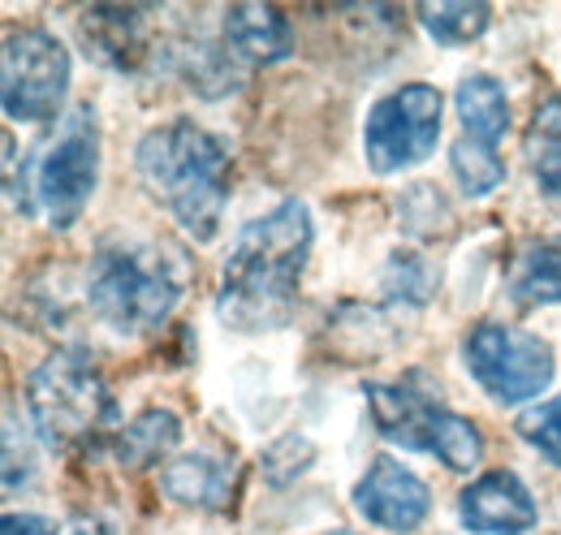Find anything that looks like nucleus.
Returning a JSON list of instances; mask_svg holds the SVG:
<instances>
[{"label": "nucleus", "mask_w": 561, "mask_h": 535, "mask_svg": "<svg viewBox=\"0 0 561 535\" xmlns=\"http://www.w3.org/2000/svg\"><path fill=\"white\" fill-rule=\"evenodd\" d=\"M178 436H182L178 414L151 406V410H142L139 419H130V423L117 432V463L130 470L151 467L160 454H169V449L178 445Z\"/></svg>", "instance_id": "f3484780"}, {"label": "nucleus", "mask_w": 561, "mask_h": 535, "mask_svg": "<svg viewBox=\"0 0 561 535\" xmlns=\"http://www.w3.org/2000/svg\"><path fill=\"white\" fill-rule=\"evenodd\" d=\"M151 9H91L82 13V44L108 69H139L151 44Z\"/></svg>", "instance_id": "f8f14e48"}, {"label": "nucleus", "mask_w": 561, "mask_h": 535, "mask_svg": "<svg viewBox=\"0 0 561 535\" xmlns=\"http://www.w3.org/2000/svg\"><path fill=\"white\" fill-rule=\"evenodd\" d=\"M518 432L527 445H536L553 467H561V394L518 414Z\"/></svg>", "instance_id": "412c9836"}, {"label": "nucleus", "mask_w": 561, "mask_h": 535, "mask_svg": "<svg viewBox=\"0 0 561 535\" xmlns=\"http://www.w3.org/2000/svg\"><path fill=\"white\" fill-rule=\"evenodd\" d=\"M142 191L160 203L195 242H211L229 203V156L204 126L178 117L139 138L135 151Z\"/></svg>", "instance_id": "f03ea898"}, {"label": "nucleus", "mask_w": 561, "mask_h": 535, "mask_svg": "<svg viewBox=\"0 0 561 535\" xmlns=\"http://www.w3.org/2000/svg\"><path fill=\"white\" fill-rule=\"evenodd\" d=\"M70 535H117L108 523H95V519H82V523H73Z\"/></svg>", "instance_id": "5701e85b"}, {"label": "nucleus", "mask_w": 561, "mask_h": 535, "mask_svg": "<svg viewBox=\"0 0 561 535\" xmlns=\"http://www.w3.org/2000/svg\"><path fill=\"white\" fill-rule=\"evenodd\" d=\"M311 212L285 200L268 216L242 225L229 260L220 268L216 316L238 333H268L294 316L302 268L311 255Z\"/></svg>", "instance_id": "f257e3e1"}, {"label": "nucleus", "mask_w": 561, "mask_h": 535, "mask_svg": "<svg viewBox=\"0 0 561 535\" xmlns=\"http://www.w3.org/2000/svg\"><path fill=\"white\" fill-rule=\"evenodd\" d=\"M445 117V95L427 82H411L376 100L363 126V156L376 173H402L432 156Z\"/></svg>", "instance_id": "1a4fd4ad"}, {"label": "nucleus", "mask_w": 561, "mask_h": 535, "mask_svg": "<svg viewBox=\"0 0 561 535\" xmlns=\"http://www.w3.org/2000/svg\"><path fill=\"white\" fill-rule=\"evenodd\" d=\"M371 401V419L380 428V436H389L393 445L420 449L440 458L449 470H476L484 458V436L471 419L454 414L449 406L432 398L420 380H402V385H367Z\"/></svg>", "instance_id": "39448f33"}, {"label": "nucleus", "mask_w": 561, "mask_h": 535, "mask_svg": "<svg viewBox=\"0 0 561 535\" xmlns=\"http://www.w3.org/2000/svg\"><path fill=\"white\" fill-rule=\"evenodd\" d=\"M458 519L476 535H523L536 527V497L514 470H489L462 488Z\"/></svg>", "instance_id": "9b49d317"}, {"label": "nucleus", "mask_w": 561, "mask_h": 535, "mask_svg": "<svg viewBox=\"0 0 561 535\" xmlns=\"http://www.w3.org/2000/svg\"><path fill=\"white\" fill-rule=\"evenodd\" d=\"M329 535H351V532H329Z\"/></svg>", "instance_id": "b1692460"}, {"label": "nucleus", "mask_w": 561, "mask_h": 535, "mask_svg": "<svg viewBox=\"0 0 561 535\" xmlns=\"http://www.w3.org/2000/svg\"><path fill=\"white\" fill-rule=\"evenodd\" d=\"M26 401L39 436L53 449H87L104 441V432L117 423L108 380L78 350L48 354L26 380Z\"/></svg>", "instance_id": "20e7f679"}, {"label": "nucleus", "mask_w": 561, "mask_h": 535, "mask_svg": "<svg viewBox=\"0 0 561 535\" xmlns=\"http://www.w3.org/2000/svg\"><path fill=\"white\" fill-rule=\"evenodd\" d=\"M510 303L523 307V311H536V307H553L561 303V234L558 238H540L531 242L518 264L510 272V285H505Z\"/></svg>", "instance_id": "2eb2a0df"}, {"label": "nucleus", "mask_w": 561, "mask_h": 535, "mask_svg": "<svg viewBox=\"0 0 561 535\" xmlns=\"http://www.w3.org/2000/svg\"><path fill=\"white\" fill-rule=\"evenodd\" d=\"M458 117H462V130L480 143L496 147L505 134H510V100H505V87L492 78V73H471L458 82Z\"/></svg>", "instance_id": "dca6fc26"}, {"label": "nucleus", "mask_w": 561, "mask_h": 535, "mask_svg": "<svg viewBox=\"0 0 561 535\" xmlns=\"http://www.w3.org/2000/svg\"><path fill=\"white\" fill-rule=\"evenodd\" d=\"M225 44L251 66H268L294 53V31L273 4H233L225 9Z\"/></svg>", "instance_id": "ddd939ff"}, {"label": "nucleus", "mask_w": 561, "mask_h": 535, "mask_svg": "<svg viewBox=\"0 0 561 535\" xmlns=\"http://www.w3.org/2000/svg\"><path fill=\"white\" fill-rule=\"evenodd\" d=\"M70 91V53L57 35L22 26L4 35L0 100L9 122H53Z\"/></svg>", "instance_id": "0eeeda50"}, {"label": "nucleus", "mask_w": 561, "mask_h": 535, "mask_svg": "<svg viewBox=\"0 0 561 535\" xmlns=\"http://www.w3.org/2000/svg\"><path fill=\"white\" fill-rule=\"evenodd\" d=\"M354 510L385 527L393 535H411L423 527L427 510H432V492L415 470H407L398 458H376L371 467L363 470V479L354 483Z\"/></svg>", "instance_id": "9d476101"}, {"label": "nucleus", "mask_w": 561, "mask_h": 535, "mask_svg": "<svg viewBox=\"0 0 561 535\" xmlns=\"http://www.w3.org/2000/svg\"><path fill=\"white\" fill-rule=\"evenodd\" d=\"M160 488L178 505L220 514L229 505V492H233V470L220 458H208V454H186V458H178V463L160 470Z\"/></svg>", "instance_id": "4468645a"}, {"label": "nucleus", "mask_w": 561, "mask_h": 535, "mask_svg": "<svg viewBox=\"0 0 561 535\" xmlns=\"http://www.w3.org/2000/svg\"><path fill=\"white\" fill-rule=\"evenodd\" d=\"M186 255L164 242H108L87 268V303L104 329L156 333L186 294Z\"/></svg>", "instance_id": "7ed1b4c3"}, {"label": "nucleus", "mask_w": 561, "mask_h": 535, "mask_svg": "<svg viewBox=\"0 0 561 535\" xmlns=\"http://www.w3.org/2000/svg\"><path fill=\"white\" fill-rule=\"evenodd\" d=\"M449 164H454L458 186H462L471 200H480V195L496 191V186H501V178H505V164H501L496 147L480 143V138H471V134H462V138L454 143Z\"/></svg>", "instance_id": "aec40b11"}, {"label": "nucleus", "mask_w": 561, "mask_h": 535, "mask_svg": "<svg viewBox=\"0 0 561 535\" xmlns=\"http://www.w3.org/2000/svg\"><path fill=\"white\" fill-rule=\"evenodd\" d=\"M100 182V126L87 104H78L57 126L31 169V207L48 216L53 229H70Z\"/></svg>", "instance_id": "423d86ee"}, {"label": "nucleus", "mask_w": 561, "mask_h": 535, "mask_svg": "<svg viewBox=\"0 0 561 535\" xmlns=\"http://www.w3.org/2000/svg\"><path fill=\"white\" fill-rule=\"evenodd\" d=\"M527 164L540 195L561 212V100H549L527 134Z\"/></svg>", "instance_id": "a211bd4d"}, {"label": "nucleus", "mask_w": 561, "mask_h": 535, "mask_svg": "<svg viewBox=\"0 0 561 535\" xmlns=\"http://www.w3.org/2000/svg\"><path fill=\"white\" fill-rule=\"evenodd\" d=\"M492 9L484 0H440V4H420V22L423 31L436 39V44H471L489 31Z\"/></svg>", "instance_id": "6ab92c4d"}, {"label": "nucleus", "mask_w": 561, "mask_h": 535, "mask_svg": "<svg viewBox=\"0 0 561 535\" xmlns=\"http://www.w3.org/2000/svg\"><path fill=\"white\" fill-rule=\"evenodd\" d=\"M0 535H57V527L44 514H4Z\"/></svg>", "instance_id": "4be33fe9"}, {"label": "nucleus", "mask_w": 561, "mask_h": 535, "mask_svg": "<svg viewBox=\"0 0 561 535\" xmlns=\"http://www.w3.org/2000/svg\"><path fill=\"white\" fill-rule=\"evenodd\" d=\"M462 358L484 394L501 406L540 398L553 380V345L545 337L510 329V325H476L462 341Z\"/></svg>", "instance_id": "6e6552de"}]
</instances>
